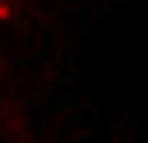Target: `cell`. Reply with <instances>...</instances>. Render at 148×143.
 I'll return each mask as SVG.
<instances>
[{"label": "cell", "instance_id": "1", "mask_svg": "<svg viewBox=\"0 0 148 143\" xmlns=\"http://www.w3.org/2000/svg\"><path fill=\"white\" fill-rule=\"evenodd\" d=\"M10 8L8 5V3L0 0V20H7L10 17Z\"/></svg>", "mask_w": 148, "mask_h": 143}]
</instances>
